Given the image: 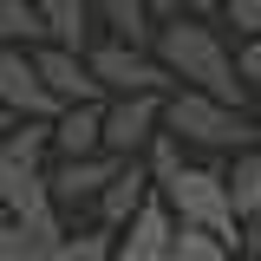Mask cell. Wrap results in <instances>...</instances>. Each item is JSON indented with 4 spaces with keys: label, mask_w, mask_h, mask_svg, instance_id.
Segmentation results:
<instances>
[{
    "label": "cell",
    "mask_w": 261,
    "mask_h": 261,
    "mask_svg": "<svg viewBox=\"0 0 261 261\" xmlns=\"http://www.w3.org/2000/svg\"><path fill=\"white\" fill-rule=\"evenodd\" d=\"M46 157H59V150H53V124H39V118H7V137H0V163L53 170Z\"/></svg>",
    "instance_id": "obj_14"
},
{
    "label": "cell",
    "mask_w": 261,
    "mask_h": 261,
    "mask_svg": "<svg viewBox=\"0 0 261 261\" xmlns=\"http://www.w3.org/2000/svg\"><path fill=\"white\" fill-rule=\"evenodd\" d=\"M118 255V235L111 228H98V222H72V235H65V248L53 261H111Z\"/></svg>",
    "instance_id": "obj_16"
},
{
    "label": "cell",
    "mask_w": 261,
    "mask_h": 261,
    "mask_svg": "<svg viewBox=\"0 0 261 261\" xmlns=\"http://www.w3.org/2000/svg\"><path fill=\"white\" fill-rule=\"evenodd\" d=\"M0 105H7V118H39V124H59L65 111L39 72V53H20V46L0 53Z\"/></svg>",
    "instance_id": "obj_6"
},
{
    "label": "cell",
    "mask_w": 261,
    "mask_h": 261,
    "mask_svg": "<svg viewBox=\"0 0 261 261\" xmlns=\"http://www.w3.org/2000/svg\"><path fill=\"white\" fill-rule=\"evenodd\" d=\"M157 59L170 65V79H176V85H190V92H209V98H222V105L255 111V105H248L255 85L242 79V53H235L209 20H196V13H170L163 33H157Z\"/></svg>",
    "instance_id": "obj_1"
},
{
    "label": "cell",
    "mask_w": 261,
    "mask_h": 261,
    "mask_svg": "<svg viewBox=\"0 0 261 261\" xmlns=\"http://www.w3.org/2000/svg\"><path fill=\"white\" fill-rule=\"evenodd\" d=\"M176 228H183V222H176V209L157 196V202H150L130 228H118V255H111V261H170Z\"/></svg>",
    "instance_id": "obj_9"
},
{
    "label": "cell",
    "mask_w": 261,
    "mask_h": 261,
    "mask_svg": "<svg viewBox=\"0 0 261 261\" xmlns=\"http://www.w3.org/2000/svg\"><path fill=\"white\" fill-rule=\"evenodd\" d=\"M242 255H248V261H261V216L248 222V235H242Z\"/></svg>",
    "instance_id": "obj_23"
},
{
    "label": "cell",
    "mask_w": 261,
    "mask_h": 261,
    "mask_svg": "<svg viewBox=\"0 0 261 261\" xmlns=\"http://www.w3.org/2000/svg\"><path fill=\"white\" fill-rule=\"evenodd\" d=\"M163 130H170V137H183V144H196V150H216V157H248V150L261 144L255 111L222 105V98H209V92H190V85H176V92H170Z\"/></svg>",
    "instance_id": "obj_2"
},
{
    "label": "cell",
    "mask_w": 261,
    "mask_h": 261,
    "mask_svg": "<svg viewBox=\"0 0 261 261\" xmlns=\"http://www.w3.org/2000/svg\"><path fill=\"white\" fill-rule=\"evenodd\" d=\"M118 170H124V157H59L53 163V202H59L65 216L79 222V216H98V202H105V190L118 183Z\"/></svg>",
    "instance_id": "obj_7"
},
{
    "label": "cell",
    "mask_w": 261,
    "mask_h": 261,
    "mask_svg": "<svg viewBox=\"0 0 261 261\" xmlns=\"http://www.w3.org/2000/svg\"><path fill=\"white\" fill-rule=\"evenodd\" d=\"M39 13H46V27H53V46H72V53H92L98 39V0H39Z\"/></svg>",
    "instance_id": "obj_13"
},
{
    "label": "cell",
    "mask_w": 261,
    "mask_h": 261,
    "mask_svg": "<svg viewBox=\"0 0 261 261\" xmlns=\"http://www.w3.org/2000/svg\"><path fill=\"white\" fill-rule=\"evenodd\" d=\"M170 261H235V242L209 235V228H176V248Z\"/></svg>",
    "instance_id": "obj_18"
},
{
    "label": "cell",
    "mask_w": 261,
    "mask_h": 261,
    "mask_svg": "<svg viewBox=\"0 0 261 261\" xmlns=\"http://www.w3.org/2000/svg\"><path fill=\"white\" fill-rule=\"evenodd\" d=\"M228 190H235L242 222H255V216H261V144L248 150V157H235V170H228Z\"/></svg>",
    "instance_id": "obj_17"
},
{
    "label": "cell",
    "mask_w": 261,
    "mask_h": 261,
    "mask_svg": "<svg viewBox=\"0 0 261 261\" xmlns=\"http://www.w3.org/2000/svg\"><path fill=\"white\" fill-rule=\"evenodd\" d=\"M228 27L242 39H261V0H228Z\"/></svg>",
    "instance_id": "obj_20"
},
{
    "label": "cell",
    "mask_w": 261,
    "mask_h": 261,
    "mask_svg": "<svg viewBox=\"0 0 261 261\" xmlns=\"http://www.w3.org/2000/svg\"><path fill=\"white\" fill-rule=\"evenodd\" d=\"M144 163H150V176H157V190H163V183L183 170V137H170V130H163L157 144H150V157H144Z\"/></svg>",
    "instance_id": "obj_19"
},
{
    "label": "cell",
    "mask_w": 261,
    "mask_h": 261,
    "mask_svg": "<svg viewBox=\"0 0 261 261\" xmlns=\"http://www.w3.org/2000/svg\"><path fill=\"white\" fill-rule=\"evenodd\" d=\"M92 72H98V85H105L111 98H144V92L170 98V92H176V79H170V65L157 59V46L98 39V46H92Z\"/></svg>",
    "instance_id": "obj_4"
},
{
    "label": "cell",
    "mask_w": 261,
    "mask_h": 261,
    "mask_svg": "<svg viewBox=\"0 0 261 261\" xmlns=\"http://www.w3.org/2000/svg\"><path fill=\"white\" fill-rule=\"evenodd\" d=\"M98 27H111V39H124V46H157L163 13L157 0H98Z\"/></svg>",
    "instance_id": "obj_12"
},
{
    "label": "cell",
    "mask_w": 261,
    "mask_h": 261,
    "mask_svg": "<svg viewBox=\"0 0 261 261\" xmlns=\"http://www.w3.org/2000/svg\"><path fill=\"white\" fill-rule=\"evenodd\" d=\"M157 196L176 209V222H183V228H209V235H222V242L242 248L248 222H242V209H235V190H228L222 170H209V163H183Z\"/></svg>",
    "instance_id": "obj_3"
},
{
    "label": "cell",
    "mask_w": 261,
    "mask_h": 261,
    "mask_svg": "<svg viewBox=\"0 0 261 261\" xmlns=\"http://www.w3.org/2000/svg\"><path fill=\"white\" fill-rule=\"evenodd\" d=\"M183 13H196V20H209V13H228V0H183Z\"/></svg>",
    "instance_id": "obj_22"
},
{
    "label": "cell",
    "mask_w": 261,
    "mask_h": 261,
    "mask_svg": "<svg viewBox=\"0 0 261 261\" xmlns=\"http://www.w3.org/2000/svg\"><path fill=\"white\" fill-rule=\"evenodd\" d=\"M0 202H7V222H27L39 209H53V170L0 163Z\"/></svg>",
    "instance_id": "obj_10"
},
{
    "label": "cell",
    "mask_w": 261,
    "mask_h": 261,
    "mask_svg": "<svg viewBox=\"0 0 261 261\" xmlns=\"http://www.w3.org/2000/svg\"><path fill=\"white\" fill-rule=\"evenodd\" d=\"M0 39L20 46V53H46L53 46V27H46L39 0H0Z\"/></svg>",
    "instance_id": "obj_15"
},
{
    "label": "cell",
    "mask_w": 261,
    "mask_h": 261,
    "mask_svg": "<svg viewBox=\"0 0 261 261\" xmlns=\"http://www.w3.org/2000/svg\"><path fill=\"white\" fill-rule=\"evenodd\" d=\"M163 111H170V98H157V92L111 98V105H105V150L124 157V163H144L150 144L163 137Z\"/></svg>",
    "instance_id": "obj_5"
},
{
    "label": "cell",
    "mask_w": 261,
    "mask_h": 261,
    "mask_svg": "<svg viewBox=\"0 0 261 261\" xmlns=\"http://www.w3.org/2000/svg\"><path fill=\"white\" fill-rule=\"evenodd\" d=\"M39 72H46V85H53V98H59L65 111H72V105H111V92L98 85V72H92V53L46 46V53H39Z\"/></svg>",
    "instance_id": "obj_8"
},
{
    "label": "cell",
    "mask_w": 261,
    "mask_h": 261,
    "mask_svg": "<svg viewBox=\"0 0 261 261\" xmlns=\"http://www.w3.org/2000/svg\"><path fill=\"white\" fill-rule=\"evenodd\" d=\"M235 53H242V79H248V85L261 92V39H242Z\"/></svg>",
    "instance_id": "obj_21"
},
{
    "label": "cell",
    "mask_w": 261,
    "mask_h": 261,
    "mask_svg": "<svg viewBox=\"0 0 261 261\" xmlns=\"http://www.w3.org/2000/svg\"><path fill=\"white\" fill-rule=\"evenodd\" d=\"M53 150H59V157H105V105H72V111H59Z\"/></svg>",
    "instance_id": "obj_11"
},
{
    "label": "cell",
    "mask_w": 261,
    "mask_h": 261,
    "mask_svg": "<svg viewBox=\"0 0 261 261\" xmlns=\"http://www.w3.org/2000/svg\"><path fill=\"white\" fill-rule=\"evenodd\" d=\"M255 124H261V92H255Z\"/></svg>",
    "instance_id": "obj_24"
}]
</instances>
